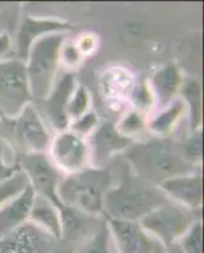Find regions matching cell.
Returning a JSON list of instances; mask_svg holds the SVG:
<instances>
[{
    "label": "cell",
    "instance_id": "obj_1",
    "mask_svg": "<svg viewBox=\"0 0 204 253\" xmlns=\"http://www.w3.org/2000/svg\"><path fill=\"white\" fill-rule=\"evenodd\" d=\"M126 158L132 166V172L153 185L169 178L194 173L196 164L185 157L183 147L166 138H153L144 143L131 144L126 150Z\"/></svg>",
    "mask_w": 204,
    "mask_h": 253
},
{
    "label": "cell",
    "instance_id": "obj_2",
    "mask_svg": "<svg viewBox=\"0 0 204 253\" xmlns=\"http://www.w3.org/2000/svg\"><path fill=\"white\" fill-rule=\"evenodd\" d=\"M169 199L160 187L127 171L104 198V218L124 221H140Z\"/></svg>",
    "mask_w": 204,
    "mask_h": 253
},
{
    "label": "cell",
    "instance_id": "obj_3",
    "mask_svg": "<svg viewBox=\"0 0 204 253\" xmlns=\"http://www.w3.org/2000/svg\"><path fill=\"white\" fill-rule=\"evenodd\" d=\"M113 184V175L108 169L87 167L62 178L57 191L58 199L63 207L83 214L103 215L104 198Z\"/></svg>",
    "mask_w": 204,
    "mask_h": 253
},
{
    "label": "cell",
    "instance_id": "obj_4",
    "mask_svg": "<svg viewBox=\"0 0 204 253\" xmlns=\"http://www.w3.org/2000/svg\"><path fill=\"white\" fill-rule=\"evenodd\" d=\"M63 40V33H52L41 37L29 48L26 69L32 98L45 100L51 94L61 62Z\"/></svg>",
    "mask_w": 204,
    "mask_h": 253
},
{
    "label": "cell",
    "instance_id": "obj_5",
    "mask_svg": "<svg viewBox=\"0 0 204 253\" xmlns=\"http://www.w3.org/2000/svg\"><path fill=\"white\" fill-rule=\"evenodd\" d=\"M197 220L194 210H189L173 202H166L138 221L145 232L157 239L165 248L178 243L183 234Z\"/></svg>",
    "mask_w": 204,
    "mask_h": 253
},
{
    "label": "cell",
    "instance_id": "obj_6",
    "mask_svg": "<svg viewBox=\"0 0 204 253\" xmlns=\"http://www.w3.org/2000/svg\"><path fill=\"white\" fill-rule=\"evenodd\" d=\"M32 99L24 61H0V114L14 118Z\"/></svg>",
    "mask_w": 204,
    "mask_h": 253
},
{
    "label": "cell",
    "instance_id": "obj_7",
    "mask_svg": "<svg viewBox=\"0 0 204 253\" xmlns=\"http://www.w3.org/2000/svg\"><path fill=\"white\" fill-rule=\"evenodd\" d=\"M20 170L26 173L28 184L35 190L36 195L47 199L56 205L60 213L66 207L61 204L58 199V186L62 178V172L53 165L47 153H27L18 160Z\"/></svg>",
    "mask_w": 204,
    "mask_h": 253
},
{
    "label": "cell",
    "instance_id": "obj_8",
    "mask_svg": "<svg viewBox=\"0 0 204 253\" xmlns=\"http://www.w3.org/2000/svg\"><path fill=\"white\" fill-rule=\"evenodd\" d=\"M5 126L23 155L49 151L51 135L40 112L32 104H28L14 118H6Z\"/></svg>",
    "mask_w": 204,
    "mask_h": 253
},
{
    "label": "cell",
    "instance_id": "obj_9",
    "mask_svg": "<svg viewBox=\"0 0 204 253\" xmlns=\"http://www.w3.org/2000/svg\"><path fill=\"white\" fill-rule=\"evenodd\" d=\"M49 151V157L62 173L70 175L88 167L89 150L87 139L70 129L58 132L51 141Z\"/></svg>",
    "mask_w": 204,
    "mask_h": 253
},
{
    "label": "cell",
    "instance_id": "obj_10",
    "mask_svg": "<svg viewBox=\"0 0 204 253\" xmlns=\"http://www.w3.org/2000/svg\"><path fill=\"white\" fill-rule=\"evenodd\" d=\"M117 253H166L157 239L145 232L137 221L114 220L105 218Z\"/></svg>",
    "mask_w": 204,
    "mask_h": 253
},
{
    "label": "cell",
    "instance_id": "obj_11",
    "mask_svg": "<svg viewBox=\"0 0 204 253\" xmlns=\"http://www.w3.org/2000/svg\"><path fill=\"white\" fill-rule=\"evenodd\" d=\"M56 241L49 232L28 220L0 238V253H51Z\"/></svg>",
    "mask_w": 204,
    "mask_h": 253
},
{
    "label": "cell",
    "instance_id": "obj_12",
    "mask_svg": "<svg viewBox=\"0 0 204 253\" xmlns=\"http://www.w3.org/2000/svg\"><path fill=\"white\" fill-rule=\"evenodd\" d=\"M88 137L89 162L92 161L98 169H102L113 155L126 151L132 144V139L122 134L112 122L98 124Z\"/></svg>",
    "mask_w": 204,
    "mask_h": 253
},
{
    "label": "cell",
    "instance_id": "obj_13",
    "mask_svg": "<svg viewBox=\"0 0 204 253\" xmlns=\"http://www.w3.org/2000/svg\"><path fill=\"white\" fill-rule=\"evenodd\" d=\"M75 87H76V78L74 74L71 72L63 74L60 80L55 83L51 94L45 100H42L45 103V115L49 118L52 128L58 132L66 130L70 126L66 108Z\"/></svg>",
    "mask_w": 204,
    "mask_h": 253
},
{
    "label": "cell",
    "instance_id": "obj_14",
    "mask_svg": "<svg viewBox=\"0 0 204 253\" xmlns=\"http://www.w3.org/2000/svg\"><path fill=\"white\" fill-rule=\"evenodd\" d=\"M170 202L181 205L189 210H199L202 207V177L201 175H184L165 180L158 185Z\"/></svg>",
    "mask_w": 204,
    "mask_h": 253
},
{
    "label": "cell",
    "instance_id": "obj_15",
    "mask_svg": "<svg viewBox=\"0 0 204 253\" xmlns=\"http://www.w3.org/2000/svg\"><path fill=\"white\" fill-rule=\"evenodd\" d=\"M35 196V190L28 184L18 195L0 205V238L29 220Z\"/></svg>",
    "mask_w": 204,
    "mask_h": 253
},
{
    "label": "cell",
    "instance_id": "obj_16",
    "mask_svg": "<svg viewBox=\"0 0 204 253\" xmlns=\"http://www.w3.org/2000/svg\"><path fill=\"white\" fill-rule=\"evenodd\" d=\"M71 29L69 23H63L55 19H38L27 18L23 22L17 38V51L22 61L27 60L29 48L36 41L52 33H63Z\"/></svg>",
    "mask_w": 204,
    "mask_h": 253
},
{
    "label": "cell",
    "instance_id": "obj_17",
    "mask_svg": "<svg viewBox=\"0 0 204 253\" xmlns=\"http://www.w3.org/2000/svg\"><path fill=\"white\" fill-rule=\"evenodd\" d=\"M183 86V74L176 65H166L158 70L151 79L150 90L153 92V100L160 109H164L173 100Z\"/></svg>",
    "mask_w": 204,
    "mask_h": 253
},
{
    "label": "cell",
    "instance_id": "obj_18",
    "mask_svg": "<svg viewBox=\"0 0 204 253\" xmlns=\"http://www.w3.org/2000/svg\"><path fill=\"white\" fill-rule=\"evenodd\" d=\"M29 221L41 227L56 239H61V214L56 205L42 196H35Z\"/></svg>",
    "mask_w": 204,
    "mask_h": 253
},
{
    "label": "cell",
    "instance_id": "obj_19",
    "mask_svg": "<svg viewBox=\"0 0 204 253\" xmlns=\"http://www.w3.org/2000/svg\"><path fill=\"white\" fill-rule=\"evenodd\" d=\"M185 110V103L181 99H175L161 109V113L149 123V129L157 135H165L173 129Z\"/></svg>",
    "mask_w": 204,
    "mask_h": 253
},
{
    "label": "cell",
    "instance_id": "obj_20",
    "mask_svg": "<svg viewBox=\"0 0 204 253\" xmlns=\"http://www.w3.org/2000/svg\"><path fill=\"white\" fill-rule=\"evenodd\" d=\"M76 253H117L112 233L105 220L102 224V228L95 230L94 234L83 242Z\"/></svg>",
    "mask_w": 204,
    "mask_h": 253
},
{
    "label": "cell",
    "instance_id": "obj_21",
    "mask_svg": "<svg viewBox=\"0 0 204 253\" xmlns=\"http://www.w3.org/2000/svg\"><path fill=\"white\" fill-rule=\"evenodd\" d=\"M89 104L90 94L88 89L83 85H78L75 87L66 108V114L69 121L74 122L80 118V117H83L84 114H87L89 112Z\"/></svg>",
    "mask_w": 204,
    "mask_h": 253
},
{
    "label": "cell",
    "instance_id": "obj_22",
    "mask_svg": "<svg viewBox=\"0 0 204 253\" xmlns=\"http://www.w3.org/2000/svg\"><path fill=\"white\" fill-rule=\"evenodd\" d=\"M183 95L192 109V121L194 130H198L201 123V87L194 80H189L183 85Z\"/></svg>",
    "mask_w": 204,
    "mask_h": 253
},
{
    "label": "cell",
    "instance_id": "obj_23",
    "mask_svg": "<svg viewBox=\"0 0 204 253\" xmlns=\"http://www.w3.org/2000/svg\"><path fill=\"white\" fill-rule=\"evenodd\" d=\"M181 253H202V221L197 220L178 241Z\"/></svg>",
    "mask_w": 204,
    "mask_h": 253
},
{
    "label": "cell",
    "instance_id": "obj_24",
    "mask_svg": "<svg viewBox=\"0 0 204 253\" xmlns=\"http://www.w3.org/2000/svg\"><path fill=\"white\" fill-rule=\"evenodd\" d=\"M28 185V178L22 170L18 171L12 177L0 184V205L14 198Z\"/></svg>",
    "mask_w": 204,
    "mask_h": 253
},
{
    "label": "cell",
    "instance_id": "obj_25",
    "mask_svg": "<svg viewBox=\"0 0 204 253\" xmlns=\"http://www.w3.org/2000/svg\"><path fill=\"white\" fill-rule=\"evenodd\" d=\"M145 126H146V122H145L144 115L137 112V110H132V112L124 115L122 121L119 122V124L115 126L122 134L132 139L133 135L137 134L138 132H141Z\"/></svg>",
    "mask_w": 204,
    "mask_h": 253
},
{
    "label": "cell",
    "instance_id": "obj_26",
    "mask_svg": "<svg viewBox=\"0 0 204 253\" xmlns=\"http://www.w3.org/2000/svg\"><path fill=\"white\" fill-rule=\"evenodd\" d=\"M131 101L138 110H149L153 104V92L146 83H141L131 89Z\"/></svg>",
    "mask_w": 204,
    "mask_h": 253
},
{
    "label": "cell",
    "instance_id": "obj_27",
    "mask_svg": "<svg viewBox=\"0 0 204 253\" xmlns=\"http://www.w3.org/2000/svg\"><path fill=\"white\" fill-rule=\"evenodd\" d=\"M98 124L99 119L97 117V114L94 112H88L87 114H84L83 117H80L79 119L72 122L71 126L67 129H70L71 132L76 133L78 135L85 138V137H88L97 128Z\"/></svg>",
    "mask_w": 204,
    "mask_h": 253
},
{
    "label": "cell",
    "instance_id": "obj_28",
    "mask_svg": "<svg viewBox=\"0 0 204 253\" xmlns=\"http://www.w3.org/2000/svg\"><path fill=\"white\" fill-rule=\"evenodd\" d=\"M20 170L19 165H9L6 164L4 160V143L0 138V184H3L4 181L9 180L14 173H17Z\"/></svg>",
    "mask_w": 204,
    "mask_h": 253
},
{
    "label": "cell",
    "instance_id": "obj_29",
    "mask_svg": "<svg viewBox=\"0 0 204 253\" xmlns=\"http://www.w3.org/2000/svg\"><path fill=\"white\" fill-rule=\"evenodd\" d=\"M80 49L75 48V47H63L61 49V58L65 60V62L69 65V66H74L80 61Z\"/></svg>",
    "mask_w": 204,
    "mask_h": 253
},
{
    "label": "cell",
    "instance_id": "obj_30",
    "mask_svg": "<svg viewBox=\"0 0 204 253\" xmlns=\"http://www.w3.org/2000/svg\"><path fill=\"white\" fill-rule=\"evenodd\" d=\"M10 40L8 38L6 35H0V57H4V56L10 51Z\"/></svg>",
    "mask_w": 204,
    "mask_h": 253
},
{
    "label": "cell",
    "instance_id": "obj_31",
    "mask_svg": "<svg viewBox=\"0 0 204 253\" xmlns=\"http://www.w3.org/2000/svg\"><path fill=\"white\" fill-rule=\"evenodd\" d=\"M166 253H181L180 248H179L178 243H174L173 246H170V247L166 248Z\"/></svg>",
    "mask_w": 204,
    "mask_h": 253
}]
</instances>
